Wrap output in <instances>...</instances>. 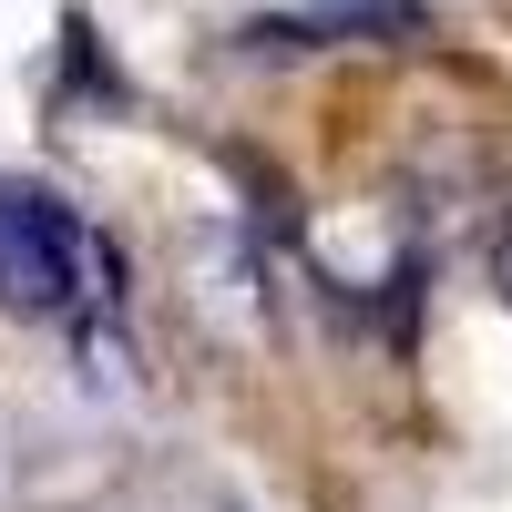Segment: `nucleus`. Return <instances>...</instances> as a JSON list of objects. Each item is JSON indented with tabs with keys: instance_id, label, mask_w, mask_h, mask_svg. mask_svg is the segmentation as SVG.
Segmentation results:
<instances>
[{
	"instance_id": "obj_2",
	"label": "nucleus",
	"mask_w": 512,
	"mask_h": 512,
	"mask_svg": "<svg viewBox=\"0 0 512 512\" xmlns=\"http://www.w3.org/2000/svg\"><path fill=\"white\" fill-rule=\"evenodd\" d=\"M420 31V0H297V11L256 21V41L277 52H318V41H410Z\"/></svg>"
},
{
	"instance_id": "obj_1",
	"label": "nucleus",
	"mask_w": 512,
	"mask_h": 512,
	"mask_svg": "<svg viewBox=\"0 0 512 512\" xmlns=\"http://www.w3.org/2000/svg\"><path fill=\"white\" fill-rule=\"evenodd\" d=\"M0 308L21 318L113 308V246L41 185H0Z\"/></svg>"
},
{
	"instance_id": "obj_3",
	"label": "nucleus",
	"mask_w": 512,
	"mask_h": 512,
	"mask_svg": "<svg viewBox=\"0 0 512 512\" xmlns=\"http://www.w3.org/2000/svg\"><path fill=\"white\" fill-rule=\"evenodd\" d=\"M492 277H502V297H512V216H502V246H492Z\"/></svg>"
}]
</instances>
